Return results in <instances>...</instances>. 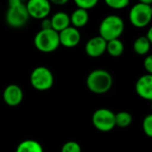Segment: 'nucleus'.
I'll use <instances>...</instances> for the list:
<instances>
[{"instance_id": "f8f14e48", "label": "nucleus", "mask_w": 152, "mask_h": 152, "mask_svg": "<svg viewBox=\"0 0 152 152\" xmlns=\"http://www.w3.org/2000/svg\"><path fill=\"white\" fill-rule=\"evenodd\" d=\"M23 99V91L17 84H10L3 91V100L9 107L19 106Z\"/></svg>"}, {"instance_id": "0eeeda50", "label": "nucleus", "mask_w": 152, "mask_h": 152, "mask_svg": "<svg viewBox=\"0 0 152 152\" xmlns=\"http://www.w3.org/2000/svg\"><path fill=\"white\" fill-rule=\"evenodd\" d=\"M129 20L136 28H144L148 25L152 20L150 6L140 2L135 4L130 9Z\"/></svg>"}, {"instance_id": "a878e982", "label": "nucleus", "mask_w": 152, "mask_h": 152, "mask_svg": "<svg viewBox=\"0 0 152 152\" xmlns=\"http://www.w3.org/2000/svg\"><path fill=\"white\" fill-rule=\"evenodd\" d=\"M146 36L148 37V39H149V41H150V43H151V45H152V26L148 30Z\"/></svg>"}, {"instance_id": "6ab92c4d", "label": "nucleus", "mask_w": 152, "mask_h": 152, "mask_svg": "<svg viewBox=\"0 0 152 152\" xmlns=\"http://www.w3.org/2000/svg\"><path fill=\"white\" fill-rule=\"evenodd\" d=\"M105 4L115 10H121L127 7L130 4V0H104Z\"/></svg>"}, {"instance_id": "c756f323", "label": "nucleus", "mask_w": 152, "mask_h": 152, "mask_svg": "<svg viewBox=\"0 0 152 152\" xmlns=\"http://www.w3.org/2000/svg\"><path fill=\"white\" fill-rule=\"evenodd\" d=\"M22 1H23V2H24V1H25V0H22Z\"/></svg>"}, {"instance_id": "ddd939ff", "label": "nucleus", "mask_w": 152, "mask_h": 152, "mask_svg": "<svg viewBox=\"0 0 152 152\" xmlns=\"http://www.w3.org/2000/svg\"><path fill=\"white\" fill-rule=\"evenodd\" d=\"M70 18H71V24L76 28L80 29L87 25L90 20V15L88 10L78 7L72 13Z\"/></svg>"}, {"instance_id": "4468645a", "label": "nucleus", "mask_w": 152, "mask_h": 152, "mask_svg": "<svg viewBox=\"0 0 152 152\" xmlns=\"http://www.w3.org/2000/svg\"><path fill=\"white\" fill-rule=\"evenodd\" d=\"M50 19L52 23V28L58 32L69 27L71 24L70 15L64 12H57L54 14Z\"/></svg>"}, {"instance_id": "412c9836", "label": "nucleus", "mask_w": 152, "mask_h": 152, "mask_svg": "<svg viewBox=\"0 0 152 152\" xmlns=\"http://www.w3.org/2000/svg\"><path fill=\"white\" fill-rule=\"evenodd\" d=\"M73 2L79 8L90 10L98 5L99 0H73Z\"/></svg>"}, {"instance_id": "9b49d317", "label": "nucleus", "mask_w": 152, "mask_h": 152, "mask_svg": "<svg viewBox=\"0 0 152 152\" xmlns=\"http://www.w3.org/2000/svg\"><path fill=\"white\" fill-rule=\"evenodd\" d=\"M135 91L140 98L152 101V74L147 72L140 76L136 82Z\"/></svg>"}, {"instance_id": "f257e3e1", "label": "nucleus", "mask_w": 152, "mask_h": 152, "mask_svg": "<svg viewBox=\"0 0 152 152\" xmlns=\"http://www.w3.org/2000/svg\"><path fill=\"white\" fill-rule=\"evenodd\" d=\"M87 88L95 94L107 93L113 85V77L109 72L103 69L91 71L86 79Z\"/></svg>"}, {"instance_id": "6e6552de", "label": "nucleus", "mask_w": 152, "mask_h": 152, "mask_svg": "<svg viewBox=\"0 0 152 152\" xmlns=\"http://www.w3.org/2000/svg\"><path fill=\"white\" fill-rule=\"evenodd\" d=\"M26 7L30 16L36 20L48 17L51 12V2L49 0H28Z\"/></svg>"}, {"instance_id": "9d476101", "label": "nucleus", "mask_w": 152, "mask_h": 152, "mask_svg": "<svg viewBox=\"0 0 152 152\" xmlns=\"http://www.w3.org/2000/svg\"><path fill=\"white\" fill-rule=\"evenodd\" d=\"M107 41L100 35L93 37L85 45V52L91 57H99L107 52Z\"/></svg>"}, {"instance_id": "5701e85b", "label": "nucleus", "mask_w": 152, "mask_h": 152, "mask_svg": "<svg viewBox=\"0 0 152 152\" xmlns=\"http://www.w3.org/2000/svg\"><path fill=\"white\" fill-rule=\"evenodd\" d=\"M143 66L148 73L152 74V54L145 57L143 61Z\"/></svg>"}, {"instance_id": "393cba45", "label": "nucleus", "mask_w": 152, "mask_h": 152, "mask_svg": "<svg viewBox=\"0 0 152 152\" xmlns=\"http://www.w3.org/2000/svg\"><path fill=\"white\" fill-rule=\"evenodd\" d=\"M51 4L56 5V6H64L69 2V0H49Z\"/></svg>"}, {"instance_id": "2eb2a0df", "label": "nucleus", "mask_w": 152, "mask_h": 152, "mask_svg": "<svg viewBox=\"0 0 152 152\" xmlns=\"http://www.w3.org/2000/svg\"><path fill=\"white\" fill-rule=\"evenodd\" d=\"M15 152H44L41 144L35 140H25L19 143Z\"/></svg>"}, {"instance_id": "b1692460", "label": "nucleus", "mask_w": 152, "mask_h": 152, "mask_svg": "<svg viewBox=\"0 0 152 152\" xmlns=\"http://www.w3.org/2000/svg\"><path fill=\"white\" fill-rule=\"evenodd\" d=\"M41 21V23H40V27L41 29H53L52 28V23H51V19H49L48 17H46Z\"/></svg>"}, {"instance_id": "cd10ccee", "label": "nucleus", "mask_w": 152, "mask_h": 152, "mask_svg": "<svg viewBox=\"0 0 152 152\" xmlns=\"http://www.w3.org/2000/svg\"><path fill=\"white\" fill-rule=\"evenodd\" d=\"M150 8H151V14H152V5L150 6Z\"/></svg>"}, {"instance_id": "c85d7f7f", "label": "nucleus", "mask_w": 152, "mask_h": 152, "mask_svg": "<svg viewBox=\"0 0 152 152\" xmlns=\"http://www.w3.org/2000/svg\"><path fill=\"white\" fill-rule=\"evenodd\" d=\"M151 110H152V101H151Z\"/></svg>"}, {"instance_id": "7ed1b4c3", "label": "nucleus", "mask_w": 152, "mask_h": 152, "mask_svg": "<svg viewBox=\"0 0 152 152\" xmlns=\"http://www.w3.org/2000/svg\"><path fill=\"white\" fill-rule=\"evenodd\" d=\"M35 48L42 53H52L56 51L60 44L59 32L54 29H41L34 37Z\"/></svg>"}, {"instance_id": "20e7f679", "label": "nucleus", "mask_w": 152, "mask_h": 152, "mask_svg": "<svg viewBox=\"0 0 152 152\" xmlns=\"http://www.w3.org/2000/svg\"><path fill=\"white\" fill-rule=\"evenodd\" d=\"M124 31V20L115 15H110L106 16L100 23L99 32L107 41L120 39Z\"/></svg>"}, {"instance_id": "1a4fd4ad", "label": "nucleus", "mask_w": 152, "mask_h": 152, "mask_svg": "<svg viewBox=\"0 0 152 152\" xmlns=\"http://www.w3.org/2000/svg\"><path fill=\"white\" fill-rule=\"evenodd\" d=\"M59 39L61 46L67 48H72L80 44L82 35L78 28L70 25L59 32Z\"/></svg>"}, {"instance_id": "39448f33", "label": "nucleus", "mask_w": 152, "mask_h": 152, "mask_svg": "<svg viewBox=\"0 0 152 152\" xmlns=\"http://www.w3.org/2000/svg\"><path fill=\"white\" fill-rule=\"evenodd\" d=\"M30 83L36 91H48L54 85L53 72L46 66H38L34 68L31 73Z\"/></svg>"}, {"instance_id": "f3484780", "label": "nucleus", "mask_w": 152, "mask_h": 152, "mask_svg": "<svg viewBox=\"0 0 152 152\" xmlns=\"http://www.w3.org/2000/svg\"><path fill=\"white\" fill-rule=\"evenodd\" d=\"M124 51V45L120 39H115L107 41V52L113 57L120 56Z\"/></svg>"}, {"instance_id": "423d86ee", "label": "nucleus", "mask_w": 152, "mask_h": 152, "mask_svg": "<svg viewBox=\"0 0 152 152\" xmlns=\"http://www.w3.org/2000/svg\"><path fill=\"white\" fill-rule=\"evenodd\" d=\"M93 126L99 132H107L112 131L115 126V114L108 108L97 109L91 117Z\"/></svg>"}, {"instance_id": "a211bd4d", "label": "nucleus", "mask_w": 152, "mask_h": 152, "mask_svg": "<svg viewBox=\"0 0 152 152\" xmlns=\"http://www.w3.org/2000/svg\"><path fill=\"white\" fill-rule=\"evenodd\" d=\"M132 122V116L129 112L120 111L115 114V124L119 128H126Z\"/></svg>"}, {"instance_id": "aec40b11", "label": "nucleus", "mask_w": 152, "mask_h": 152, "mask_svg": "<svg viewBox=\"0 0 152 152\" xmlns=\"http://www.w3.org/2000/svg\"><path fill=\"white\" fill-rule=\"evenodd\" d=\"M61 152H82V147L77 141L69 140L62 146Z\"/></svg>"}, {"instance_id": "dca6fc26", "label": "nucleus", "mask_w": 152, "mask_h": 152, "mask_svg": "<svg viewBox=\"0 0 152 152\" xmlns=\"http://www.w3.org/2000/svg\"><path fill=\"white\" fill-rule=\"evenodd\" d=\"M151 43L147 36H140L133 42V51L139 56H145L150 50Z\"/></svg>"}, {"instance_id": "f03ea898", "label": "nucleus", "mask_w": 152, "mask_h": 152, "mask_svg": "<svg viewBox=\"0 0 152 152\" xmlns=\"http://www.w3.org/2000/svg\"><path fill=\"white\" fill-rule=\"evenodd\" d=\"M26 5L22 0H8V9L6 15L7 23L12 28L23 27L30 19Z\"/></svg>"}, {"instance_id": "bb28decb", "label": "nucleus", "mask_w": 152, "mask_h": 152, "mask_svg": "<svg viewBox=\"0 0 152 152\" xmlns=\"http://www.w3.org/2000/svg\"><path fill=\"white\" fill-rule=\"evenodd\" d=\"M139 2L146 4V5H149V6L152 5V0H139Z\"/></svg>"}, {"instance_id": "4be33fe9", "label": "nucleus", "mask_w": 152, "mask_h": 152, "mask_svg": "<svg viewBox=\"0 0 152 152\" xmlns=\"http://www.w3.org/2000/svg\"><path fill=\"white\" fill-rule=\"evenodd\" d=\"M142 129L144 133L152 138V114L146 115L142 121Z\"/></svg>"}]
</instances>
